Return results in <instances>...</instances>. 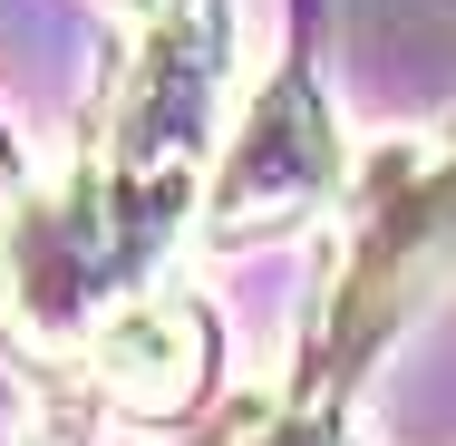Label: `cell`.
I'll return each mask as SVG.
<instances>
[{
	"mask_svg": "<svg viewBox=\"0 0 456 446\" xmlns=\"http://www.w3.org/2000/svg\"><path fill=\"white\" fill-rule=\"evenodd\" d=\"M253 446H340V437H330V427H263Z\"/></svg>",
	"mask_w": 456,
	"mask_h": 446,
	"instance_id": "obj_4",
	"label": "cell"
},
{
	"mask_svg": "<svg viewBox=\"0 0 456 446\" xmlns=\"http://www.w3.org/2000/svg\"><path fill=\"white\" fill-rule=\"evenodd\" d=\"M78 369H88V388H97L107 418H126V427H175V418L204 408V388H214V311H204L194 291H126L88 330Z\"/></svg>",
	"mask_w": 456,
	"mask_h": 446,
	"instance_id": "obj_2",
	"label": "cell"
},
{
	"mask_svg": "<svg viewBox=\"0 0 456 446\" xmlns=\"http://www.w3.org/2000/svg\"><path fill=\"white\" fill-rule=\"evenodd\" d=\"M0 194H10V166H0Z\"/></svg>",
	"mask_w": 456,
	"mask_h": 446,
	"instance_id": "obj_5",
	"label": "cell"
},
{
	"mask_svg": "<svg viewBox=\"0 0 456 446\" xmlns=\"http://www.w3.org/2000/svg\"><path fill=\"white\" fill-rule=\"evenodd\" d=\"M97 10H117L126 29H146V20H166V10H184V0H97Z\"/></svg>",
	"mask_w": 456,
	"mask_h": 446,
	"instance_id": "obj_3",
	"label": "cell"
},
{
	"mask_svg": "<svg viewBox=\"0 0 456 446\" xmlns=\"http://www.w3.org/2000/svg\"><path fill=\"white\" fill-rule=\"evenodd\" d=\"M330 194H340L330 107L311 97V78H273V88L243 107V126L224 136L214 175H204V233L214 243H281Z\"/></svg>",
	"mask_w": 456,
	"mask_h": 446,
	"instance_id": "obj_1",
	"label": "cell"
}]
</instances>
